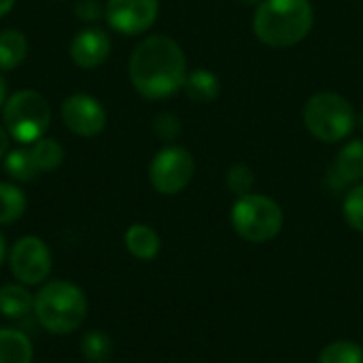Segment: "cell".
<instances>
[{"label":"cell","instance_id":"5","mask_svg":"<svg viewBox=\"0 0 363 363\" xmlns=\"http://www.w3.org/2000/svg\"><path fill=\"white\" fill-rule=\"evenodd\" d=\"M353 104L338 91H317L304 104V125L321 143H340L355 130Z\"/></svg>","mask_w":363,"mask_h":363},{"label":"cell","instance_id":"4","mask_svg":"<svg viewBox=\"0 0 363 363\" xmlns=\"http://www.w3.org/2000/svg\"><path fill=\"white\" fill-rule=\"evenodd\" d=\"M2 125L19 145H32L51 128V106L36 89H17L2 106Z\"/></svg>","mask_w":363,"mask_h":363},{"label":"cell","instance_id":"14","mask_svg":"<svg viewBox=\"0 0 363 363\" xmlns=\"http://www.w3.org/2000/svg\"><path fill=\"white\" fill-rule=\"evenodd\" d=\"M183 89H185V94H187V98L191 102L211 104V102H215L219 98L221 81H219V77L213 70L196 68V70L187 72V79H185Z\"/></svg>","mask_w":363,"mask_h":363},{"label":"cell","instance_id":"25","mask_svg":"<svg viewBox=\"0 0 363 363\" xmlns=\"http://www.w3.org/2000/svg\"><path fill=\"white\" fill-rule=\"evenodd\" d=\"M153 130H155L157 138H162L166 143H172L181 134V121L172 113H157L155 119H153Z\"/></svg>","mask_w":363,"mask_h":363},{"label":"cell","instance_id":"28","mask_svg":"<svg viewBox=\"0 0 363 363\" xmlns=\"http://www.w3.org/2000/svg\"><path fill=\"white\" fill-rule=\"evenodd\" d=\"M6 98H9V87H6V79L0 72V111H2V106L6 102Z\"/></svg>","mask_w":363,"mask_h":363},{"label":"cell","instance_id":"6","mask_svg":"<svg viewBox=\"0 0 363 363\" xmlns=\"http://www.w3.org/2000/svg\"><path fill=\"white\" fill-rule=\"evenodd\" d=\"M230 221L234 232L247 242H268L283 230L285 215L277 200L264 194H247L236 198Z\"/></svg>","mask_w":363,"mask_h":363},{"label":"cell","instance_id":"9","mask_svg":"<svg viewBox=\"0 0 363 363\" xmlns=\"http://www.w3.org/2000/svg\"><path fill=\"white\" fill-rule=\"evenodd\" d=\"M160 15V0H106L104 19L121 36H138L153 28Z\"/></svg>","mask_w":363,"mask_h":363},{"label":"cell","instance_id":"21","mask_svg":"<svg viewBox=\"0 0 363 363\" xmlns=\"http://www.w3.org/2000/svg\"><path fill=\"white\" fill-rule=\"evenodd\" d=\"M113 353V340L102 330H91L81 338V355L89 363L106 362Z\"/></svg>","mask_w":363,"mask_h":363},{"label":"cell","instance_id":"11","mask_svg":"<svg viewBox=\"0 0 363 363\" xmlns=\"http://www.w3.org/2000/svg\"><path fill=\"white\" fill-rule=\"evenodd\" d=\"M111 49H113V40H111L108 32L98 26H87V28L79 30L68 45L72 64L83 70L100 68L108 60Z\"/></svg>","mask_w":363,"mask_h":363},{"label":"cell","instance_id":"30","mask_svg":"<svg viewBox=\"0 0 363 363\" xmlns=\"http://www.w3.org/2000/svg\"><path fill=\"white\" fill-rule=\"evenodd\" d=\"M6 255H9V251H6V240H4V236H2V232H0V266L4 264Z\"/></svg>","mask_w":363,"mask_h":363},{"label":"cell","instance_id":"29","mask_svg":"<svg viewBox=\"0 0 363 363\" xmlns=\"http://www.w3.org/2000/svg\"><path fill=\"white\" fill-rule=\"evenodd\" d=\"M15 2H17V0H0V19H2V17H6V15L13 11Z\"/></svg>","mask_w":363,"mask_h":363},{"label":"cell","instance_id":"1","mask_svg":"<svg viewBox=\"0 0 363 363\" xmlns=\"http://www.w3.org/2000/svg\"><path fill=\"white\" fill-rule=\"evenodd\" d=\"M187 72L183 47L168 34L143 38L128 60L130 83L147 100H166L181 91Z\"/></svg>","mask_w":363,"mask_h":363},{"label":"cell","instance_id":"27","mask_svg":"<svg viewBox=\"0 0 363 363\" xmlns=\"http://www.w3.org/2000/svg\"><path fill=\"white\" fill-rule=\"evenodd\" d=\"M11 134L6 132V128L0 123V160H4V155L11 151Z\"/></svg>","mask_w":363,"mask_h":363},{"label":"cell","instance_id":"20","mask_svg":"<svg viewBox=\"0 0 363 363\" xmlns=\"http://www.w3.org/2000/svg\"><path fill=\"white\" fill-rule=\"evenodd\" d=\"M30 153H32L34 164H36L40 174L57 170L62 166V162H64V155H66L62 143L55 140V138H49V136H43L36 143H32L30 145Z\"/></svg>","mask_w":363,"mask_h":363},{"label":"cell","instance_id":"17","mask_svg":"<svg viewBox=\"0 0 363 363\" xmlns=\"http://www.w3.org/2000/svg\"><path fill=\"white\" fill-rule=\"evenodd\" d=\"M32 340L15 328H0V363H32Z\"/></svg>","mask_w":363,"mask_h":363},{"label":"cell","instance_id":"31","mask_svg":"<svg viewBox=\"0 0 363 363\" xmlns=\"http://www.w3.org/2000/svg\"><path fill=\"white\" fill-rule=\"evenodd\" d=\"M102 363H113V362H102Z\"/></svg>","mask_w":363,"mask_h":363},{"label":"cell","instance_id":"2","mask_svg":"<svg viewBox=\"0 0 363 363\" xmlns=\"http://www.w3.org/2000/svg\"><path fill=\"white\" fill-rule=\"evenodd\" d=\"M315 23L311 0H262L253 15L257 40L274 49H287L302 43Z\"/></svg>","mask_w":363,"mask_h":363},{"label":"cell","instance_id":"23","mask_svg":"<svg viewBox=\"0 0 363 363\" xmlns=\"http://www.w3.org/2000/svg\"><path fill=\"white\" fill-rule=\"evenodd\" d=\"M225 183H228V189L240 198V196H247L253 191V185H255V172L249 164H242V162H236L228 168L225 172Z\"/></svg>","mask_w":363,"mask_h":363},{"label":"cell","instance_id":"10","mask_svg":"<svg viewBox=\"0 0 363 363\" xmlns=\"http://www.w3.org/2000/svg\"><path fill=\"white\" fill-rule=\"evenodd\" d=\"M62 123L81 138H94L106 128V108L91 94H70L60 106Z\"/></svg>","mask_w":363,"mask_h":363},{"label":"cell","instance_id":"13","mask_svg":"<svg viewBox=\"0 0 363 363\" xmlns=\"http://www.w3.org/2000/svg\"><path fill=\"white\" fill-rule=\"evenodd\" d=\"M123 242H125L128 253L134 255L136 259H143V262H149V259L157 257V253L162 249L160 234L151 225H147V223H134V225H130L125 230Z\"/></svg>","mask_w":363,"mask_h":363},{"label":"cell","instance_id":"19","mask_svg":"<svg viewBox=\"0 0 363 363\" xmlns=\"http://www.w3.org/2000/svg\"><path fill=\"white\" fill-rule=\"evenodd\" d=\"M28 198L15 183H0V225H11L23 217Z\"/></svg>","mask_w":363,"mask_h":363},{"label":"cell","instance_id":"15","mask_svg":"<svg viewBox=\"0 0 363 363\" xmlns=\"http://www.w3.org/2000/svg\"><path fill=\"white\" fill-rule=\"evenodd\" d=\"M34 311V296L23 283H6L0 287V315L4 319H21Z\"/></svg>","mask_w":363,"mask_h":363},{"label":"cell","instance_id":"16","mask_svg":"<svg viewBox=\"0 0 363 363\" xmlns=\"http://www.w3.org/2000/svg\"><path fill=\"white\" fill-rule=\"evenodd\" d=\"M28 57V38L17 28L0 32V72H11Z\"/></svg>","mask_w":363,"mask_h":363},{"label":"cell","instance_id":"7","mask_svg":"<svg viewBox=\"0 0 363 363\" xmlns=\"http://www.w3.org/2000/svg\"><path fill=\"white\" fill-rule=\"evenodd\" d=\"M196 174V160L181 145L162 147L149 164V183L162 196H177L189 187Z\"/></svg>","mask_w":363,"mask_h":363},{"label":"cell","instance_id":"8","mask_svg":"<svg viewBox=\"0 0 363 363\" xmlns=\"http://www.w3.org/2000/svg\"><path fill=\"white\" fill-rule=\"evenodd\" d=\"M9 270L15 281L32 287L43 285L51 274V251L47 242L38 236H21L9 249L6 255Z\"/></svg>","mask_w":363,"mask_h":363},{"label":"cell","instance_id":"26","mask_svg":"<svg viewBox=\"0 0 363 363\" xmlns=\"http://www.w3.org/2000/svg\"><path fill=\"white\" fill-rule=\"evenodd\" d=\"M74 15H77V19H81L85 23H96L98 19L104 17V6L98 0H77Z\"/></svg>","mask_w":363,"mask_h":363},{"label":"cell","instance_id":"22","mask_svg":"<svg viewBox=\"0 0 363 363\" xmlns=\"http://www.w3.org/2000/svg\"><path fill=\"white\" fill-rule=\"evenodd\" d=\"M317 363H363V349L351 340H336L323 347Z\"/></svg>","mask_w":363,"mask_h":363},{"label":"cell","instance_id":"18","mask_svg":"<svg viewBox=\"0 0 363 363\" xmlns=\"http://www.w3.org/2000/svg\"><path fill=\"white\" fill-rule=\"evenodd\" d=\"M2 164H4V172L13 181H17V183H30V181H34L40 174L38 168H36V164H34V157L30 153V147L11 149L4 155Z\"/></svg>","mask_w":363,"mask_h":363},{"label":"cell","instance_id":"3","mask_svg":"<svg viewBox=\"0 0 363 363\" xmlns=\"http://www.w3.org/2000/svg\"><path fill=\"white\" fill-rule=\"evenodd\" d=\"M34 317L53 336L74 334L87 319V296L72 281H47L34 296Z\"/></svg>","mask_w":363,"mask_h":363},{"label":"cell","instance_id":"12","mask_svg":"<svg viewBox=\"0 0 363 363\" xmlns=\"http://www.w3.org/2000/svg\"><path fill=\"white\" fill-rule=\"evenodd\" d=\"M363 181V140H349L336 155L334 166L330 168V183L334 189L345 185H357Z\"/></svg>","mask_w":363,"mask_h":363},{"label":"cell","instance_id":"24","mask_svg":"<svg viewBox=\"0 0 363 363\" xmlns=\"http://www.w3.org/2000/svg\"><path fill=\"white\" fill-rule=\"evenodd\" d=\"M342 215L355 232L363 234V181L349 189L342 202Z\"/></svg>","mask_w":363,"mask_h":363}]
</instances>
